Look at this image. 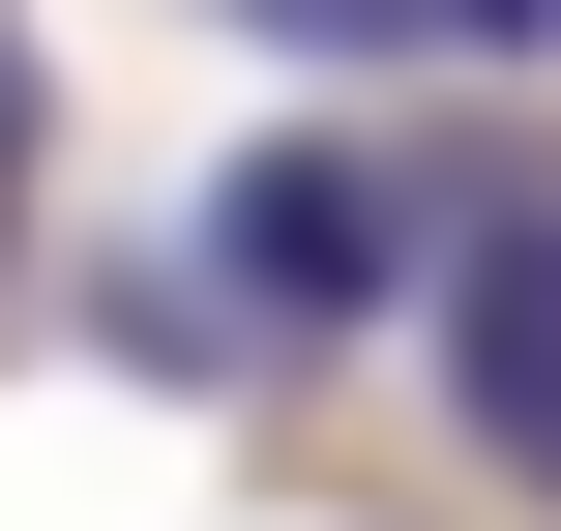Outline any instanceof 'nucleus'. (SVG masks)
Instances as JSON below:
<instances>
[{
  "instance_id": "obj_1",
  "label": "nucleus",
  "mask_w": 561,
  "mask_h": 531,
  "mask_svg": "<svg viewBox=\"0 0 561 531\" xmlns=\"http://www.w3.org/2000/svg\"><path fill=\"white\" fill-rule=\"evenodd\" d=\"M414 266H444V177H414V148H355V118H296V148H237V177H207V236L118 296V355H355Z\"/></svg>"
},
{
  "instance_id": "obj_2",
  "label": "nucleus",
  "mask_w": 561,
  "mask_h": 531,
  "mask_svg": "<svg viewBox=\"0 0 561 531\" xmlns=\"http://www.w3.org/2000/svg\"><path fill=\"white\" fill-rule=\"evenodd\" d=\"M414 325H444V414H473V473H503V503H561V177H473V207H444Z\"/></svg>"
},
{
  "instance_id": "obj_3",
  "label": "nucleus",
  "mask_w": 561,
  "mask_h": 531,
  "mask_svg": "<svg viewBox=\"0 0 561 531\" xmlns=\"http://www.w3.org/2000/svg\"><path fill=\"white\" fill-rule=\"evenodd\" d=\"M237 30H296V59H444L473 0H237Z\"/></svg>"
},
{
  "instance_id": "obj_4",
  "label": "nucleus",
  "mask_w": 561,
  "mask_h": 531,
  "mask_svg": "<svg viewBox=\"0 0 561 531\" xmlns=\"http://www.w3.org/2000/svg\"><path fill=\"white\" fill-rule=\"evenodd\" d=\"M0 207H30V30H0Z\"/></svg>"
},
{
  "instance_id": "obj_5",
  "label": "nucleus",
  "mask_w": 561,
  "mask_h": 531,
  "mask_svg": "<svg viewBox=\"0 0 561 531\" xmlns=\"http://www.w3.org/2000/svg\"><path fill=\"white\" fill-rule=\"evenodd\" d=\"M473 59H561V0H473Z\"/></svg>"
}]
</instances>
